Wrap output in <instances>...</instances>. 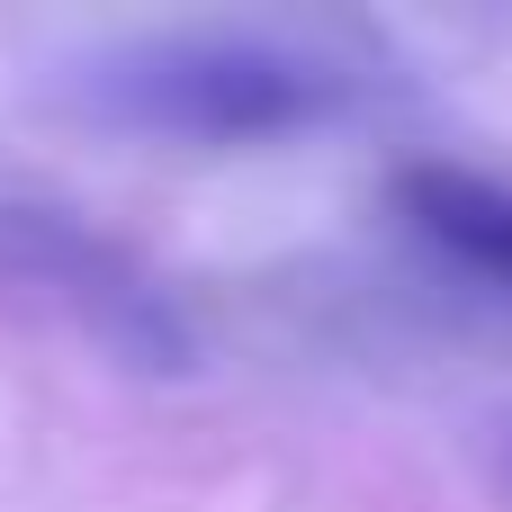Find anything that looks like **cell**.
Instances as JSON below:
<instances>
[{
	"mask_svg": "<svg viewBox=\"0 0 512 512\" xmlns=\"http://www.w3.org/2000/svg\"><path fill=\"white\" fill-rule=\"evenodd\" d=\"M396 216L432 261H450L459 279H486L495 297H512V180L468 171V162H405L396 171Z\"/></svg>",
	"mask_w": 512,
	"mask_h": 512,
	"instance_id": "3957f363",
	"label": "cell"
},
{
	"mask_svg": "<svg viewBox=\"0 0 512 512\" xmlns=\"http://www.w3.org/2000/svg\"><path fill=\"white\" fill-rule=\"evenodd\" d=\"M0 288H36L45 306H63L99 351L135 360V369H180L189 333L171 315V297L99 234H81L54 207H0Z\"/></svg>",
	"mask_w": 512,
	"mask_h": 512,
	"instance_id": "7a4b0ae2",
	"label": "cell"
},
{
	"mask_svg": "<svg viewBox=\"0 0 512 512\" xmlns=\"http://www.w3.org/2000/svg\"><path fill=\"white\" fill-rule=\"evenodd\" d=\"M63 99L90 126L153 144H279L360 108V72L261 27H180L126 36L63 72Z\"/></svg>",
	"mask_w": 512,
	"mask_h": 512,
	"instance_id": "6da1fadb",
	"label": "cell"
}]
</instances>
